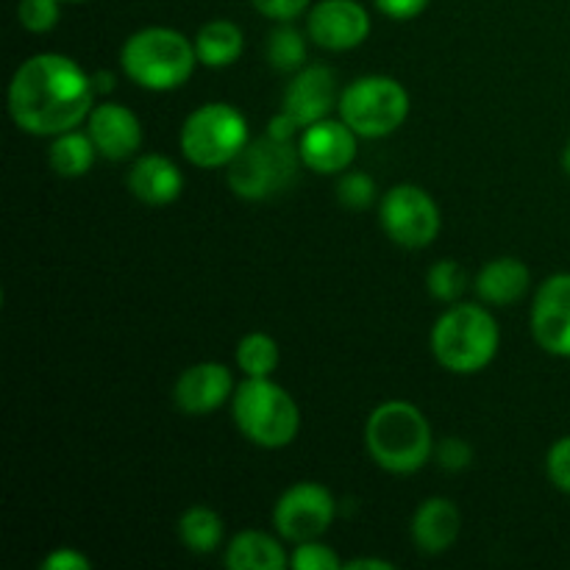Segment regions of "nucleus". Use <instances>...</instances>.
<instances>
[{"instance_id": "1", "label": "nucleus", "mask_w": 570, "mask_h": 570, "mask_svg": "<svg viewBox=\"0 0 570 570\" xmlns=\"http://www.w3.org/2000/svg\"><path fill=\"white\" fill-rule=\"evenodd\" d=\"M92 76L61 53L22 61L9 83L11 120L33 137H59L92 115Z\"/></svg>"}, {"instance_id": "2", "label": "nucleus", "mask_w": 570, "mask_h": 570, "mask_svg": "<svg viewBox=\"0 0 570 570\" xmlns=\"http://www.w3.org/2000/svg\"><path fill=\"white\" fill-rule=\"evenodd\" d=\"M365 443L379 468L390 473H415L432 460L434 440L426 415L410 401H387L367 417Z\"/></svg>"}, {"instance_id": "3", "label": "nucleus", "mask_w": 570, "mask_h": 570, "mask_svg": "<svg viewBox=\"0 0 570 570\" xmlns=\"http://www.w3.org/2000/svg\"><path fill=\"white\" fill-rule=\"evenodd\" d=\"M120 61L134 83L154 92H167L187 83L198 53H195V42H189L181 31L150 26L126 39Z\"/></svg>"}, {"instance_id": "4", "label": "nucleus", "mask_w": 570, "mask_h": 570, "mask_svg": "<svg viewBox=\"0 0 570 570\" xmlns=\"http://www.w3.org/2000/svg\"><path fill=\"white\" fill-rule=\"evenodd\" d=\"M499 323L484 306L456 304L438 317L432 351L451 373H479L499 354Z\"/></svg>"}, {"instance_id": "5", "label": "nucleus", "mask_w": 570, "mask_h": 570, "mask_svg": "<svg viewBox=\"0 0 570 570\" xmlns=\"http://www.w3.org/2000/svg\"><path fill=\"white\" fill-rule=\"evenodd\" d=\"M234 421L250 443L284 449L301 429V412L293 395L271 376H248L234 393Z\"/></svg>"}, {"instance_id": "6", "label": "nucleus", "mask_w": 570, "mask_h": 570, "mask_svg": "<svg viewBox=\"0 0 570 570\" xmlns=\"http://www.w3.org/2000/svg\"><path fill=\"white\" fill-rule=\"evenodd\" d=\"M304 165L301 150L293 142H278L273 137L254 139L228 161V187L237 198L267 200L284 193Z\"/></svg>"}, {"instance_id": "7", "label": "nucleus", "mask_w": 570, "mask_h": 570, "mask_svg": "<svg viewBox=\"0 0 570 570\" xmlns=\"http://www.w3.org/2000/svg\"><path fill=\"white\" fill-rule=\"evenodd\" d=\"M340 120L348 122L356 137L379 139L399 131L410 115V95L395 78L365 76L340 95Z\"/></svg>"}, {"instance_id": "8", "label": "nucleus", "mask_w": 570, "mask_h": 570, "mask_svg": "<svg viewBox=\"0 0 570 570\" xmlns=\"http://www.w3.org/2000/svg\"><path fill=\"white\" fill-rule=\"evenodd\" d=\"M248 145V120L232 104H206L181 126V150L195 167H223Z\"/></svg>"}, {"instance_id": "9", "label": "nucleus", "mask_w": 570, "mask_h": 570, "mask_svg": "<svg viewBox=\"0 0 570 570\" xmlns=\"http://www.w3.org/2000/svg\"><path fill=\"white\" fill-rule=\"evenodd\" d=\"M379 220L387 237L401 248H426L440 232V209L426 189L415 184H399L384 193L379 204Z\"/></svg>"}, {"instance_id": "10", "label": "nucleus", "mask_w": 570, "mask_h": 570, "mask_svg": "<svg viewBox=\"0 0 570 570\" xmlns=\"http://www.w3.org/2000/svg\"><path fill=\"white\" fill-rule=\"evenodd\" d=\"M334 515H337L334 495L323 484L301 482L278 499L276 510H273V523L284 540L306 543V540H317L321 534H326Z\"/></svg>"}, {"instance_id": "11", "label": "nucleus", "mask_w": 570, "mask_h": 570, "mask_svg": "<svg viewBox=\"0 0 570 570\" xmlns=\"http://www.w3.org/2000/svg\"><path fill=\"white\" fill-rule=\"evenodd\" d=\"M532 334L546 354L570 360V273L540 284L532 306Z\"/></svg>"}, {"instance_id": "12", "label": "nucleus", "mask_w": 570, "mask_h": 570, "mask_svg": "<svg viewBox=\"0 0 570 570\" xmlns=\"http://www.w3.org/2000/svg\"><path fill=\"white\" fill-rule=\"evenodd\" d=\"M312 42L326 50H351L371 33V14L356 0H321L312 6L309 20Z\"/></svg>"}, {"instance_id": "13", "label": "nucleus", "mask_w": 570, "mask_h": 570, "mask_svg": "<svg viewBox=\"0 0 570 570\" xmlns=\"http://www.w3.org/2000/svg\"><path fill=\"white\" fill-rule=\"evenodd\" d=\"M301 159L309 170L321 176H334L354 165L356 131L345 120H317L304 128L301 137Z\"/></svg>"}, {"instance_id": "14", "label": "nucleus", "mask_w": 570, "mask_h": 570, "mask_svg": "<svg viewBox=\"0 0 570 570\" xmlns=\"http://www.w3.org/2000/svg\"><path fill=\"white\" fill-rule=\"evenodd\" d=\"M334 104H340L337 78L323 65L301 67L293 81L287 83V89H284V111L301 128L312 126L317 120H326Z\"/></svg>"}, {"instance_id": "15", "label": "nucleus", "mask_w": 570, "mask_h": 570, "mask_svg": "<svg viewBox=\"0 0 570 570\" xmlns=\"http://www.w3.org/2000/svg\"><path fill=\"white\" fill-rule=\"evenodd\" d=\"M234 382L232 373L220 362H198V365L187 367L178 376L173 399H176L178 410L187 415H209V412L220 410L232 395Z\"/></svg>"}, {"instance_id": "16", "label": "nucleus", "mask_w": 570, "mask_h": 570, "mask_svg": "<svg viewBox=\"0 0 570 570\" xmlns=\"http://www.w3.org/2000/svg\"><path fill=\"white\" fill-rule=\"evenodd\" d=\"M89 137L104 159L122 161L142 145V126L128 106L100 104L89 115Z\"/></svg>"}, {"instance_id": "17", "label": "nucleus", "mask_w": 570, "mask_h": 570, "mask_svg": "<svg viewBox=\"0 0 570 570\" xmlns=\"http://www.w3.org/2000/svg\"><path fill=\"white\" fill-rule=\"evenodd\" d=\"M128 189L134 193V198H139L142 204L150 206H165L181 195L184 189V176L176 167V161H170L167 156L148 154L139 156L134 161V167L128 170Z\"/></svg>"}, {"instance_id": "18", "label": "nucleus", "mask_w": 570, "mask_h": 570, "mask_svg": "<svg viewBox=\"0 0 570 570\" xmlns=\"http://www.w3.org/2000/svg\"><path fill=\"white\" fill-rule=\"evenodd\" d=\"M462 518L454 501L429 499L417 507L412 518V540L423 554H443L460 538Z\"/></svg>"}, {"instance_id": "19", "label": "nucleus", "mask_w": 570, "mask_h": 570, "mask_svg": "<svg viewBox=\"0 0 570 570\" xmlns=\"http://www.w3.org/2000/svg\"><path fill=\"white\" fill-rule=\"evenodd\" d=\"M529 282H532V276L521 259L501 256V259L488 262L482 267V273L476 276V293L484 304L510 306L527 295Z\"/></svg>"}, {"instance_id": "20", "label": "nucleus", "mask_w": 570, "mask_h": 570, "mask_svg": "<svg viewBox=\"0 0 570 570\" xmlns=\"http://www.w3.org/2000/svg\"><path fill=\"white\" fill-rule=\"evenodd\" d=\"M226 566L232 570H282L287 566L282 543L265 532H239L228 543Z\"/></svg>"}, {"instance_id": "21", "label": "nucleus", "mask_w": 570, "mask_h": 570, "mask_svg": "<svg viewBox=\"0 0 570 570\" xmlns=\"http://www.w3.org/2000/svg\"><path fill=\"white\" fill-rule=\"evenodd\" d=\"M245 37L232 20H212L195 37V53L206 67H228L243 56Z\"/></svg>"}, {"instance_id": "22", "label": "nucleus", "mask_w": 570, "mask_h": 570, "mask_svg": "<svg viewBox=\"0 0 570 570\" xmlns=\"http://www.w3.org/2000/svg\"><path fill=\"white\" fill-rule=\"evenodd\" d=\"M95 156H98V148H95L92 137H89V134H78L76 128H72V131L59 134L48 150L50 167H53L56 176L61 178L87 176Z\"/></svg>"}, {"instance_id": "23", "label": "nucleus", "mask_w": 570, "mask_h": 570, "mask_svg": "<svg viewBox=\"0 0 570 570\" xmlns=\"http://www.w3.org/2000/svg\"><path fill=\"white\" fill-rule=\"evenodd\" d=\"M178 534L193 554H212L223 540V518L209 507H189L178 518Z\"/></svg>"}, {"instance_id": "24", "label": "nucleus", "mask_w": 570, "mask_h": 570, "mask_svg": "<svg viewBox=\"0 0 570 570\" xmlns=\"http://www.w3.org/2000/svg\"><path fill=\"white\" fill-rule=\"evenodd\" d=\"M267 61L276 67L278 72H295L304 67L306 61V39L298 28L289 22L278 26L276 31L267 37Z\"/></svg>"}, {"instance_id": "25", "label": "nucleus", "mask_w": 570, "mask_h": 570, "mask_svg": "<svg viewBox=\"0 0 570 570\" xmlns=\"http://www.w3.org/2000/svg\"><path fill=\"white\" fill-rule=\"evenodd\" d=\"M237 365L245 376H271L278 367V345L267 334L254 332L239 340Z\"/></svg>"}, {"instance_id": "26", "label": "nucleus", "mask_w": 570, "mask_h": 570, "mask_svg": "<svg viewBox=\"0 0 570 570\" xmlns=\"http://www.w3.org/2000/svg\"><path fill=\"white\" fill-rule=\"evenodd\" d=\"M429 293L445 304H456L468 289V271L456 259H443L429 271Z\"/></svg>"}, {"instance_id": "27", "label": "nucleus", "mask_w": 570, "mask_h": 570, "mask_svg": "<svg viewBox=\"0 0 570 570\" xmlns=\"http://www.w3.org/2000/svg\"><path fill=\"white\" fill-rule=\"evenodd\" d=\"M61 0H20L17 6V17L20 26L31 33H48L59 22Z\"/></svg>"}, {"instance_id": "28", "label": "nucleus", "mask_w": 570, "mask_h": 570, "mask_svg": "<svg viewBox=\"0 0 570 570\" xmlns=\"http://www.w3.org/2000/svg\"><path fill=\"white\" fill-rule=\"evenodd\" d=\"M337 198L345 209H367L376 200V184L367 173H345L337 184Z\"/></svg>"}, {"instance_id": "29", "label": "nucleus", "mask_w": 570, "mask_h": 570, "mask_svg": "<svg viewBox=\"0 0 570 570\" xmlns=\"http://www.w3.org/2000/svg\"><path fill=\"white\" fill-rule=\"evenodd\" d=\"M293 568L295 570H340L343 562L334 554V549L317 543V540H306V543H298L293 554Z\"/></svg>"}, {"instance_id": "30", "label": "nucleus", "mask_w": 570, "mask_h": 570, "mask_svg": "<svg viewBox=\"0 0 570 570\" xmlns=\"http://www.w3.org/2000/svg\"><path fill=\"white\" fill-rule=\"evenodd\" d=\"M546 468H549L551 482H554L562 493L570 495V434L551 445Z\"/></svg>"}, {"instance_id": "31", "label": "nucleus", "mask_w": 570, "mask_h": 570, "mask_svg": "<svg viewBox=\"0 0 570 570\" xmlns=\"http://www.w3.org/2000/svg\"><path fill=\"white\" fill-rule=\"evenodd\" d=\"M434 456H438L440 468L445 471H465L473 460V449L460 438H445L443 443L434 449Z\"/></svg>"}, {"instance_id": "32", "label": "nucleus", "mask_w": 570, "mask_h": 570, "mask_svg": "<svg viewBox=\"0 0 570 570\" xmlns=\"http://www.w3.org/2000/svg\"><path fill=\"white\" fill-rule=\"evenodd\" d=\"M250 3L256 6V11H259V14L271 17V20L289 22V20H295L298 14H304L306 6H309V0H250Z\"/></svg>"}, {"instance_id": "33", "label": "nucleus", "mask_w": 570, "mask_h": 570, "mask_svg": "<svg viewBox=\"0 0 570 570\" xmlns=\"http://www.w3.org/2000/svg\"><path fill=\"white\" fill-rule=\"evenodd\" d=\"M42 568H48V570H89L92 568V562H89V557H83L81 551H76V549H56L53 554L45 557Z\"/></svg>"}, {"instance_id": "34", "label": "nucleus", "mask_w": 570, "mask_h": 570, "mask_svg": "<svg viewBox=\"0 0 570 570\" xmlns=\"http://www.w3.org/2000/svg\"><path fill=\"white\" fill-rule=\"evenodd\" d=\"M379 11L390 20H412L429 6V0H376Z\"/></svg>"}, {"instance_id": "35", "label": "nucleus", "mask_w": 570, "mask_h": 570, "mask_svg": "<svg viewBox=\"0 0 570 570\" xmlns=\"http://www.w3.org/2000/svg\"><path fill=\"white\" fill-rule=\"evenodd\" d=\"M298 122L293 120V117L287 115V111H278L276 117H273L271 120V126H267V137H273V139H278V142H293V137H295V131H298Z\"/></svg>"}, {"instance_id": "36", "label": "nucleus", "mask_w": 570, "mask_h": 570, "mask_svg": "<svg viewBox=\"0 0 570 570\" xmlns=\"http://www.w3.org/2000/svg\"><path fill=\"white\" fill-rule=\"evenodd\" d=\"M345 570H393L395 566L387 560H376V557H371V560H351V562H343Z\"/></svg>"}, {"instance_id": "37", "label": "nucleus", "mask_w": 570, "mask_h": 570, "mask_svg": "<svg viewBox=\"0 0 570 570\" xmlns=\"http://www.w3.org/2000/svg\"><path fill=\"white\" fill-rule=\"evenodd\" d=\"M92 87H95V92H111V89H115V76H111V72H106V70L95 72Z\"/></svg>"}, {"instance_id": "38", "label": "nucleus", "mask_w": 570, "mask_h": 570, "mask_svg": "<svg viewBox=\"0 0 570 570\" xmlns=\"http://www.w3.org/2000/svg\"><path fill=\"white\" fill-rule=\"evenodd\" d=\"M562 167H566V173L570 176V142H568L566 154H562Z\"/></svg>"}, {"instance_id": "39", "label": "nucleus", "mask_w": 570, "mask_h": 570, "mask_svg": "<svg viewBox=\"0 0 570 570\" xmlns=\"http://www.w3.org/2000/svg\"><path fill=\"white\" fill-rule=\"evenodd\" d=\"M67 3H83V0H67Z\"/></svg>"}]
</instances>
